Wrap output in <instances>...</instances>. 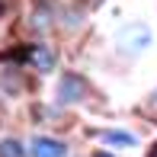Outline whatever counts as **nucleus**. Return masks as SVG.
I'll return each instance as SVG.
<instances>
[{
    "mask_svg": "<svg viewBox=\"0 0 157 157\" xmlns=\"http://www.w3.org/2000/svg\"><path fill=\"white\" fill-rule=\"evenodd\" d=\"M116 42H119V48H122V52L138 55V52H144L147 42H151V29H147L144 23H132V26H125V29L116 35Z\"/></svg>",
    "mask_w": 157,
    "mask_h": 157,
    "instance_id": "f257e3e1",
    "label": "nucleus"
},
{
    "mask_svg": "<svg viewBox=\"0 0 157 157\" xmlns=\"http://www.w3.org/2000/svg\"><path fill=\"white\" fill-rule=\"evenodd\" d=\"M83 93H87V80H83V77L64 74L61 80H58V103L74 106V103H80V99H83Z\"/></svg>",
    "mask_w": 157,
    "mask_h": 157,
    "instance_id": "f03ea898",
    "label": "nucleus"
},
{
    "mask_svg": "<svg viewBox=\"0 0 157 157\" xmlns=\"http://www.w3.org/2000/svg\"><path fill=\"white\" fill-rule=\"evenodd\" d=\"M32 157H67V147L55 138H32Z\"/></svg>",
    "mask_w": 157,
    "mask_h": 157,
    "instance_id": "7ed1b4c3",
    "label": "nucleus"
},
{
    "mask_svg": "<svg viewBox=\"0 0 157 157\" xmlns=\"http://www.w3.org/2000/svg\"><path fill=\"white\" fill-rule=\"evenodd\" d=\"M26 58H29V64H32V67H39L42 74H48V71L55 67V55L48 52L45 45H32L29 52H26Z\"/></svg>",
    "mask_w": 157,
    "mask_h": 157,
    "instance_id": "20e7f679",
    "label": "nucleus"
},
{
    "mask_svg": "<svg viewBox=\"0 0 157 157\" xmlns=\"http://www.w3.org/2000/svg\"><path fill=\"white\" fill-rule=\"evenodd\" d=\"M106 141H109L112 147H135L138 144L135 135H128V132H106Z\"/></svg>",
    "mask_w": 157,
    "mask_h": 157,
    "instance_id": "39448f33",
    "label": "nucleus"
},
{
    "mask_svg": "<svg viewBox=\"0 0 157 157\" xmlns=\"http://www.w3.org/2000/svg\"><path fill=\"white\" fill-rule=\"evenodd\" d=\"M0 157H26V151L16 138H3L0 141Z\"/></svg>",
    "mask_w": 157,
    "mask_h": 157,
    "instance_id": "423d86ee",
    "label": "nucleus"
},
{
    "mask_svg": "<svg viewBox=\"0 0 157 157\" xmlns=\"http://www.w3.org/2000/svg\"><path fill=\"white\" fill-rule=\"evenodd\" d=\"M10 6V0H0V16H3V10Z\"/></svg>",
    "mask_w": 157,
    "mask_h": 157,
    "instance_id": "0eeeda50",
    "label": "nucleus"
},
{
    "mask_svg": "<svg viewBox=\"0 0 157 157\" xmlns=\"http://www.w3.org/2000/svg\"><path fill=\"white\" fill-rule=\"evenodd\" d=\"M147 157H157V144H154V147H151V151H147Z\"/></svg>",
    "mask_w": 157,
    "mask_h": 157,
    "instance_id": "6e6552de",
    "label": "nucleus"
},
{
    "mask_svg": "<svg viewBox=\"0 0 157 157\" xmlns=\"http://www.w3.org/2000/svg\"><path fill=\"white\" fill-rule=\"evenodd\" d=\"M93 157H112V154H106V151H96V154H93Z\"/></svg>",
    "mask_w": 157,
    "mask_h": 157,
    "instance_id": "1a4fd4ad",
    "label": "nucleus"
},
{
    "mask_svg": "<svg viewBox=\"0 0 157 157\" xmlns=\"http://www.w3.org/2000/svg\"><path fill=\"white\" fill-rule=\"evenodd\" d=\"M35 3H42V6H48V3H55V0H35Z\"/></svg>",
    "mask_w": 157,
    "mask_h": 157,
    "instance_id": "9d476101",
    "label": "nucleus"
}]
</instances>
